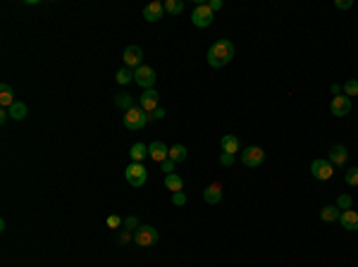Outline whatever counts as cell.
Masks as SVG:
<instances>
[{
  "instance_id": "obj_1",
  "label": "cell",
  "mask_w": 358,
  "mask_h": 267,
  "mask_svg": "<svg viewBox=\"0 0 358 267\" xmlns=\"http://www.w3.org/2000/svg\"><path fill=\"white\" fill-rule=\"evenodd\" d=\"M232 57H234V43L225 41V38H220V41H215L210 48H208V65L210 67H225V65H229L232 62Z\"/></svg>"
},
{
  "instance_id": "obj_2",
  "label": "cell",
  "mask_w": 358,
  "mask_h": 267,
  "mask_svg": "<svg viewBox=\"0 0 358 267\" xmlns=\"http://www.w3.org/2000/svg\"><path fill=\"white\" fill-rule=\"evenodd\" d=\"M148 122H153L151 115H148V112H144V110L138 108V105L124 112V127H127L129 131H141V129H146V124H148Z\"/></svg>"
},
{
  "instance_id": "obj_3",
  "label": "cell",
  "mask_w": 358,
  "mask_h": 267,
  "mask_svg": "<svg viewBox=\"0 0 358 267\" xmlns=\"http://www.w3.org/2000/svg\"><path fill=\"white\" fill-rule=\"evenodd\" d=\"M124 179H127L131 186L141 189V186L148 181V170H146L141 162H129L127 165V170H124Z\"/></svg>"
},
{
  "instance_id": "obj_4",
  "label": "cell",
  "mask_w": 358,
  "mask_h": 267,
  "mask_svg": "<svg viewBox=\"0 0 358 267\" xmlns=\"http://www.w3.org/2000/svg\"><path fill=\"white\" fill-rule=\"evenodd\" d=\"M134 243L141 246V248L155 246V243H158V229L151 227V224H141L136 232H134Z\"/></svg>"
},
{
  "instance_id": "obj_5",
  "label": "cell",
  "mask_w": 358,
  "mask_h": 267,
  "mask_svg": "<svg viewBox=\"0 0 358 267\" xmlns=\"http://www.w3.org/2000/svg\"><path fill=\"white\" fill-rule=\"evenodd\" d=\"M215 19V12L210 10V5L208 3H203V5H196V10L191 12V22H193V27H198V29H206L210 27Z\"/></svg>"
},
{
  "instance_id": "obj_6",
  "label": "cell",
  "mask_w": 358,
  "mask_h": 267,
  "mask_svg": "<svg viewBox=\"0 0 358 267\" xmlns=\"http://www.w3.org/2000/svg\"><path fill=\"white\" fill-rule=\"evenodd\" d=\"M310 174H313L317 181H327V179H332V174H334V165L325 158H317L310 165Z\"/></svg>"
},
{
  "instance_id": "obj_7",
  "label": "cell",
  "mask_w": 358,
  "mask_h": 267,
  "mask_svg": "<svg viewBox=\"0 0 358 267\" xmlns=\"http://www.w3.org/2000/svg\"><path fill=\"white\" fill-rule=\"evenodd\" d=\"M155 69L153 67H148V65H141L138 69H134V81L141 86L144 91H148V89H153V84H155Z\"/></svg>"
},
{
  "instance_id": "obj_8",
  "label": "cell",
  "mask_w": 358,
  "mask_h": 267,
  "mask_svg": "<svg viewBox=\"0 0 358 267\" xmlns=\"http://www.w3.org/2000/svg\"><path fill=\"white\" fill-rule=\"evenodd\" d=\"M241 162L246 165V167H261V165L265 162V151L258 148V146H248V148H244V153H241Z\"/></svg>"
},
{
  "instance_id": "obj_9",
  "label": "cell",
  "mask_w": 358,
  "mask_h": 267,
  "mask_svg": "<svg viewBox=\"0 0 358 267\" xmlns=\"http://www.w3.org/2000/svg\"><path fill=\"white\" fill-rule=\"evenodd\" d=\"M138 108L144 110V112H148V115H151L153 110H158V108H160V93H158L155 89L144 91V93L138 96Z\"/></svg>"
},
{
  "instance_id": "obj_10",
  "label": "cell",
  "mask_w": 358,
  "mask_h": 267,
  "mask_svg": "<svg viewBox=\"0 0 358 267\" xmlns=\"http://www.w3.org/2000/svg\"><path fill=\"white\" fill-rule=\"evenodd\" d=\"M122 60H124V67L138 69V67H141V60H144V50L138 48V46H127V48H124Z\"/></svg>"
},
{
  "instance_id": "obj_11",
  "label": "cell",
  "mask_w": 358,
  "mask_h": 267,
  "mask_svg": "<svg viewBox=\"0 0 358 267\" xmlns=\"http://www.w3.org/2000/svg\"><path fill=\"white\" fill-rule=\"evenodd\" d=\"M330 110L334 117H346L351 112V98L349 96H334L330 103Z\"/></svg>"
},
{
  "instance_id": "obj_12",
  "label": "cell",
  "mask_w": 358,
  "mask_h": 267,
  "mask_svg": "<svg viewBox=\"0 0 358 267\" xmlns=\"http://www.w3.org/2000/svg\"><path fill=\"white\" fill-rule=\"evenodd\" d=\"M327 160H330L334 167H344L346 160H349V151H346V146L334 143V146L330 148V155H327Z\"/></svg>"
},
{
  "instance_id": "obj_13",
  "label": "cell",
  "mask_w": 358,
  "mask_h": 267,
  "mask_svg": "<svg viewBox=\"0 0 358 267\" xmlns=\"http://www.w3.org/2000/svg\"><path fill=\"white\" fill-rule=\"evenodd\" d=\"M165 17V5L160 3V0H155V3H148V5L144 7V19L146 22H160Z\"/></svg>"
},
{
  "instance_id": "obj_14",
  "label": "cell",
  "mask_w": 358,
  "mask_h": 267,
  "mask_svg": "<svg viewBox=\"0 0 358 267\" xmlns=\"http://www.w3.org/2000/svg\"><path fill=\"white\" fill-rule=\"evenodd\" d=\"M148 158L155 160V162H165V160L170 158V151H167V146L163 143V141H153V143L148 146Z\"/></svg>"
},
{
  "instance_id": "obj_15",
  "label": "cell",
  "mask_w": 358,
  "mask_h": 267,
  "mask_svg": "<svg viewBox=\"0 0 358 267\" xmlns=\"http://www.w3.org/2000/svg\"><path fill=\"white\" fill-rule=\"evenodd\" d=\"M220 146H222V153H232V155L241 153V141L234 134H225V136L220 138Z\"/></svg>"
},
{
  "instance_id": "obj_16",
  "label": "cell",
  "mask_w": 358,
  "mask_h": 267,
  "mask_svg": "<svg viewBox=\"0 0 358 267\" xmlns=\"http://www.w3.org/2000/svg\"><path fill=\"white\" fill-rule=\"evenodd\" d=\"M203 200H206L208 206H217L222 200V186L215 181V184L206 186V191H203Z\"/></svg>"
},
{
  "instance_id": "obj_17",
  "label": "cell",
  "mask_w": 358,
  "mask_h": 267,
  "mask_svg": "<svg viewBox=\"0 0 358 267\" xmlns=\"http://www.w3.org/2000/svg\"><path fill=\"white\" fill-rule=\"evenodd\" d=\"M342 227H344L346 232H358V213L356 210H344L342 217H339Z\"/></svg>"
},
{
  "instance_id": "obj_18",
  "label": "cell",
  "mask_w": 358,
  "mask_h": 267,
  "mask_svg": "<svg viewBox=\"0 0 358 267\" xmlns=\"http://www.w3.org/2000/svg\"><path fill=\"white\" fill-rule=\"evenodd\" d=\"M14 103H17V100H14L12 86H10V84H0V105H3V110H10Z\"/></svg>"
},
{
  "instance_id": "obj_19",
  "label": "cell",
  "mask_w": 358,
  "mask_h": 267,
  "mask_svg": "<svg viewBox=\"0 0 358 267\" xmlns=\"http://www.w3.org/2000/svg\"><path fill=\"white\" fill-rule=\"evenodd\" d=\"M129 158L131 162H141V160L148 158V146L146 143H134L131 146V151H129Z\"/></svg>"
},
{
  "instance_id": "obj_20",
  "label": "cell",
  "mask_w": 358,
  "mask_h": 267,
  "mask_svg": "<svg viewBox=\"0 0 358 267\" xmlns=\"http://www.w3.org/2000/svg\"><path fill=\"white\" fill-rule=\"evenodd\" d=\"M165 186H167V191H172V193L184 191V179L172 172V174H167V177H165Z\"/></svg>"
},
{
  "instance_id": "obj_21",
  "label": "cell",
  "mask_w": 358,
  "mask_h": 267,
  "mask_svg": "<svg viewBox=\"0 0 358 267\" xmlns=\"http://www.w3.org/2000/svg\"><path fill=\"white\" fill-rule=\"evenodd\" d=\"M339 217H342V213H339L337 206H325L323 210H320V219H323V222H337Z\"/></svg>"
},
{
  "instance_id": "obj_22",
  "label": "cell",
  "mask_w": 358,
  "mask_h": 267,
  "mask_svg": "<svg viewBox=\"0 0 358 267\" xmlns=\"http://www.w3.org/2000/svg\"><path fill=\"white\" fill-rule=\"evenodd\" d=\"M115 105H117L120 110H124V112H127V110H131V108H136V105H134V98H131V93H117V96H115Z\"/></svg>"
},
{
  "instance_id": "obj_23",
  "label": "cell",
  "mask_w": 358,
  "mask_h": 267,
  "mask_svg": "<svg viewBox=\"0 0 358 267\" xmlns=\"http://www.w3.org/2000/svg\"><path fill=\"white\" fill-rule=\"evenodd\" d=\"M7 112H10V117H12L14 122H22V119H24V117H27V112H29V108L24 103H22V100H17V103L12 105V108L7 110Z\"/></svg>"
},
{
  "instance_id": "obj_24",
  "label": "cell",
  "mask_w": 358,
  "mask_h": 267,
  "mask_svg": "<svg viewBox=\"0 0 358 267\" xmlns=\"http://www.w3.org/2000/svg\"><path fill=\"white\" fill-rule=\"evenodd\" d=\"M186 155H189V151H186V146H182V143H174L172 148H170V160H172V162H184Z\"/></svg>"
},
{
  "instance_id": "obj_25",
  "label": "cell",
  "mask_w": 358,
  "mask_h": 267,
  "mask_svg": "<svg viewBox=\"0 0 358 267\" xmlns=\"http://www.w3.org/2000/svg\"><path fill=\"white\" fill-rule=\"evenodd\" d=\"M165 12L167 14H182L184 12V0H165Z\"/></svg>"
},
{
  "instance_id": "obj_26",
  "label": "cell",
  "mask_w": 358,
  "mask_h": 267,
  "mask_svg": "<svg viewBox=\"0 0 358 267\" xmlns=\"http://www.w3.org/2000/svg\"><path fill=\"white\" fill-rule=\"evenodd\" d=\"M115 79H117V84H120V86H124V84L134 81V72H131L129 67H122V69H117V74H115Z\"/></svg>"
},
{
  "instance_id": "obj_27",
  "label": "cell",
  "mask_w": 358,
  "mask_h": 267,
  "mask_svg": "<svg viewBox=\"0 0 358 267\" xmlns=\"http://www.w3.org/2000/svg\"><path fill=\"white\" fill-rule=\"evenodd\" d=\"M342 91H344V96H358V79H349V81H344V86H342Z\"/></svg>"
},
{
  "instance_id": "obj_28",
  "label": "cell",
  "mask_w": 358,
  "mask_h": 267,
  "mask_svg": "<svg viewBox=\"0 0 358 267\" xmlns=\"http://www.w3.org/2000/svg\"><path fill=\"white\" fill-rule=\"evenodd\" d=\"M351 206H353V198L349 196V193H342V196L337 198V208L342 210V213H344V210H351Z\"/></svg>"
},
{
  "instance_id": "obj_29",
  "label": "cell",
  "mask_w": 358,
  "mask_h": 267,
  "mask_svg": "<svg viewBox=\"0 0 358 267\" xmlns=\"http://www.w3.org/2000/svg\"><path fill=\"white\" fill-rule=\"evenodd\" d=\"M344 181H346L349 186H358V167H351V170H346Z\"/></svg>"
},
{
  "instance_id": "obj_30",
  "label": "cell",
  "mask_w": 358,
  "mask_h": 267,
  "mask_svg": "<svg viewBox=\"0 0 358 267\" xmlns=\"http://www.w3.org/2000/svg\"><path fill=\"white\" fill-rule=\"evenodd\" d=\"M124 229H129V232H131V229H134V232H136V229H138V227H141V224H138V219L136 217H134V215H129V217H124Z\"/></svg>"
},
{
  "instance_id": "obj_31",
  "label": "cell",
  "mask_w": 358,
  "mask_h": 267,
  "mask_svg": "<svg viewBox=\"0 0 358 267\" xmlns=\"http://www.w3.org/2000/svg\"><path fill=\"white\" fill-rule=\"evenodd\" d=\"M236 160V155H232V153H220V165L222 167H232Z\"/></svg>"
},
{
  "instance_id": "obj_32",
  "label": "cell",
  "mask_w": 358,
  "mask_h": 267,
  "mask_svg": "<svg viewBox=\"0 0 358 267\" xmlns=\"http://www.w3.org/2000/svg\"><path fill=\"white\" fill-rule=\"evenodd\" d=\"M172 206H177V208L186 206V193H184V191H177V193H172Z\"/></svg>"
},
{
  "instance_id": "obj_33",
  "label": "cell",
  "mask_w": 358,
  "mask_h": 267,
  "mask_svg": "<svg viewBox=\"0 0 358 267\" xmlns=\"http://www.w3.org/2000/svg\"><path fill=\"white\" fill-rule=\"evenodd\" d=\"M105 224L110 227V229H117V227H122V224H124V219H120L117 215H110V217L105 219Z\"/></svg>"
},
{
  "instance_id": "obj_34",
  "label": "cell",
  "mask_w": 358,
  "mask_h": 267,
  "mask_svg": "<svg viewBox=\"0 0 358 267\" xmlns=\"http://www.w3.org/2000/svg\"><path fill=\"white\" fill-rule=\"evenodd\" d=\"M174 165H177V162H172V160H170V158H167L165 162H160V170L165 172V177H167V174H172V172H174Z\"/></svg>"
},
{
  "instance_id": "obj_35",
  "label": "cell",
  "mask_w": 358,
  "mask_h": 267,
  "mask_svg": "<svg viewBox=\"0 0 358 267\" xmlns=\"http://www.w3.org/2000/svg\"><path fill=\"white\" fill-rule=\"evenodd\" d=\"M120 243H129V241H134V234L129 232V229H122V232H120Z\"/></svg>"
},
{
  "instance_id": "obj_36",
  "label": "cell",
  "mask_w": 358,
  "mask_h": 267,
  "mask_svg": "<svg viewBox=\"0 0 358 267\" xmlns=\"http://www.w3.org/2000/svg\"><path fill=\"white\" fill-rule=\"evenodd\" d=\"M351 5H353L351 0H337V3H334V7H337V10H349Z\"/></svg>"
},
{
  "instance_id": "obj_37",
  "label": "cell",
  "mask_w": 358,
  "mask_h": 267,
  "mask_svg": "<svg viewBox=\"0 0 358 267\" xmlns=\"http://www.w3.org/2000/svg\"><path fill=\"white\" fill-rule=\"evenodd\" d=\"M167 112H165V108H158V110H153L151 112V119H163Z\"/></svg>"
},
{
  "instance_id": "obj_38",
  "label": "cell",
  "mask_w": 358,
  "mask_h": 267,
  "mask_svg": "<svg viewBox=\"0 0 358 267\" xmlns=\"http://www.w3.org/2000/svg\"><path fill=\"white\" fill-rule=\"evenodd\" d=\"M208 5H210V10H213V12H217V10L222 7V0H210Z\"/></svg>"
},
{
  "instance_id": "obj_39",
  "label": "cell",
  "mask_w": 358,
  "mask_h": 267,
  "mask_svg": "<svg viewBox=\"0 0 358 267\" xmlns=\"http://www.w3.org/2000/svg\"><path fill=\"white\" fill-rule=\"evenodd\" d=\"M7 119H10V112H7V110H0V124H5Z\"/></svg>"
},
{
  "instance_id": "obj_40",
  "label": "cell",
  "mask_w": 358,
  "mask_h": 267,
  "mask_svg": "<svg viewBox=\"0 0 358 267\" xmlns=\"http://www.w3.org/2000/svg\"><path fill=\"white\" fill-rule=\"evenodd\" d=\"M332 93H334V96H342V86H339V84H332Z\"/></svg>"
}]
</instances>
